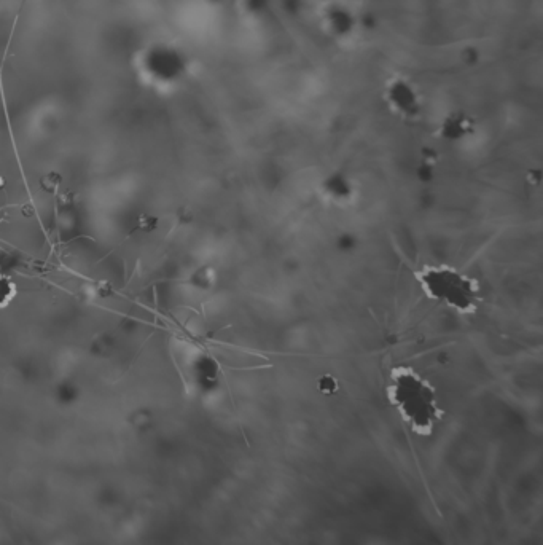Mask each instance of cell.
Segmentation results:
<instances>
[{
    "label": "cell",
    "instance_id": "2",
    "mask_svg": "<svg viewBox=\"0 0 543 545\" xmlns=\"http://www.w3.org/2000/svg\"><path fill=\"white\" fill-rule=\"evenodd\" d=\"M415 279L430 300L442 303L459 314L469 316L477 313L481 303V286L465 271L445 263H430L416 271Z\"/></svg>",
    "mask_w": 543,
    "mask_h": 545
},
{
    "label": "cell",
    "instance_id": "4",
    "mask_svg": "<svg viewBox=\"0 0 543 545\" xmlns=\"http://www.w3.org/2000/svg\"><path fill=\"white\" fill-rule=\"evenodd\" d=\"M473 131V120L469 115L451 114L440 125V133L443 138L450 141H459Z\"/></svg>",
    "mask_w": 543,
    "mask_h": 545
},
{
    "label": "cell",
    "instance_id": "3",
    "mask_svg": "<svg viewBox=\"0 0 543 545\" xmlns=\"http://www.w3.org/2000/svg\"><path fill=\"white\" fill-rule=\"evenodd\" d=\"M384 99L389 109L403 120H418L422 102L418 87L405 77L389 79L384 88Z\"/></svg>",
    "mask_w": 543,
    "mask_h": 545
},
{
    "label": "cell",
    "instance_id": "1",
    "mask_svg": "<svg viewBox=\"0 0 543 545\" xmlns=\"http://www.w3.org/2000/svg\"><path fill=\"white\" fill-rule=\"evenodd\" d=\"M387 400L416 436L430 437L442 423L443 410L438 404L437 391L427 378L413 367H395L389 373Z\"/></svg>",
    "mask_w": 543,
    "mask_h": 545
}]
</instances>
